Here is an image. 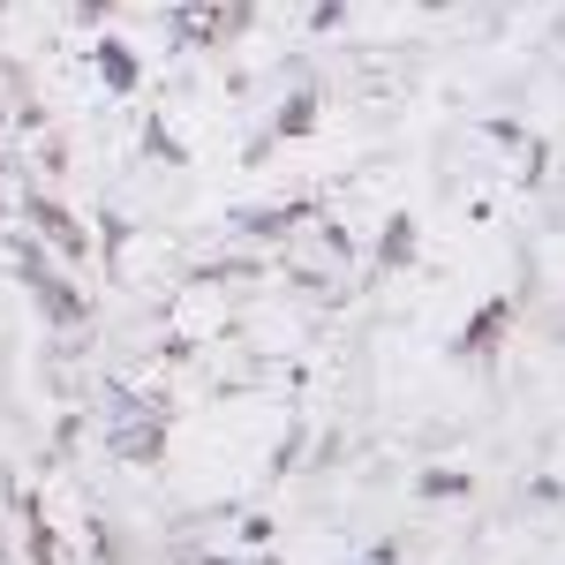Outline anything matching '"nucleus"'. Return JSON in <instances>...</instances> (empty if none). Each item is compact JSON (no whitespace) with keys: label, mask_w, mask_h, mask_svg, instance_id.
Instances as JSON below:
<instances>
[{"label":"nucleus","mask_w":565,"mask_h":565,"mask_svg":"<svg viewBox=\"0 0 565 565\" xmlns=\"http://www.w3.org/2000/svg\"><path fill=\"white\" fill-rule=\"evenodd\" d=\"M423 490H430V498H460L468 476H452V468H445V476H423Z\"/></svg>","instance_id":"f257e3e1"},{"label":"nucleus","mask_w":565,"mask_h":565,"mask_svg":"<svg viewBox=\"0 0 565 565\" xmlns=\"http://www.w3.org/2000/svg\"><path fill=\"white\" fill-rule=\"evenodd\" d=\"M106 76H114V84H136V68H129V53H121V45H106Z\"/></svg>","instance_id":"f03ea898"},{"label":"nucleus","mask_w":565,"mask_h":565,"mask_svg":"<svg viewBox=\"0 0 565 565\" xmlns=\"http://www.w3.org/2000/svg\"><path fill=\"white\" fill-rule=\"evenodd\" d=\"M407 257V218H392V234H385V264Z\"/></svg>","instance_id":"7ed1b4c3"},{"label":"nucleus","mask_w":565,"mask_h":565,"mask_svg":"<svg viewBox=\"0 0 565 565\" xmlns=\"http://www.w3.org/2000/svg\"><path fill=\"white\" fill-rule=\"evenodd\" d=\"M309 129V98H295V106H287V121H279V136H302Z\"/></svg>","instance_id":"20e7f679"}]
</instances>
